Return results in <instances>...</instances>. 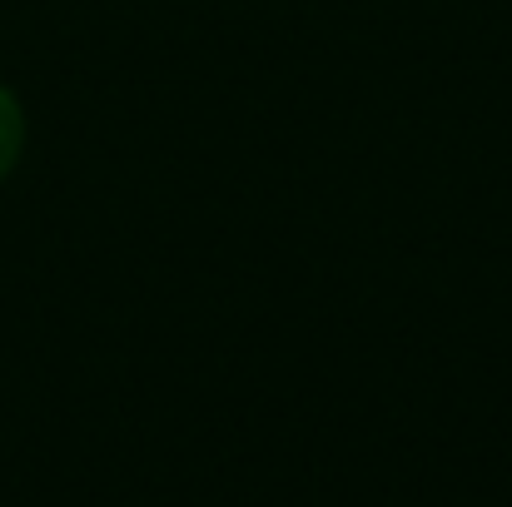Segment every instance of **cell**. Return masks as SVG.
I'll use <instances>...</instances> for the list:
<instances>
[{"instance_id": "6da1fadb", "label": "cell", "mask_w": 512, "mask_h": 507, "mask_svg": "<svg viewBox=\"0 0 512 507\" xmlns=\"http://www.w3.org/2000/svg\"><path fill=\"white\" fill-rule=\"evenodd\" d=\"M20 145H25V120H20L15 95L0 85V179L15 169V160H20Z\"/></svg>"}]
</instances>
